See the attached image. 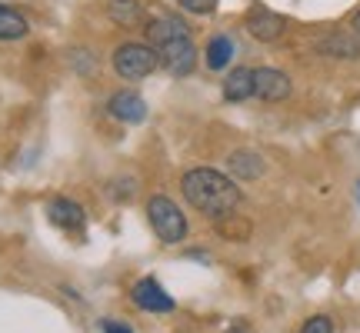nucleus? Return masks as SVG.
<instances>
[{
    "label": "nucleus",
    "mask_w": 360,
    "mask_h": 333,
    "mask_svg": "<svg viewBox=\"0 0 360 333\" xmlns=\"http://www.w3.org/2000/svg\"><path fill=\"white\" fill-rule=\"evenodd\" d=\"M180 190H184V197H187V204L193 210H200L210 220L231 217L240 207V187L227 174L214 170V166H193V170H187L184 180H180Z\"/></svg>",
    "instance_id": "nucleus-1"
},
{
    "label": "nucleus",
    "mask_w": 360,
    "mask_h": 333,
    "mask_svg": "<svg viewBox=\"0 0 360 333\" xmlns=\"http://www.w3.org/2000/svg\"><path fill=\"white\" fill-rule=\"evenodd\" d=\"M147 220H150L154 233L160 237V244H180L187 237V217H184V210L170 197H164V193H154L147 200Z\"/></svg>",
    "instance_id": "nucleus-2"
},
{
    "label": "nucleus",
    "mask_w": 360,
    "mask_h": 333,
    "mask_svg": "<svg viewBox=\"0 0 360 333\" xmlns=\"http://www.w3.org/2000/svg\"><path fill=\"white\" fill-rule=\"evenodd\" d=\"M110 64H114V74L124 80H143L150 77L157 67V51L150 44H137V40H127V44H120L110 57Z\"/></svg>",
    "instance_id": "nucleus-3"
},
{
    "label": "nucleus",
    "mask_w": 360,
    "mask_h": 333,
    "mask_svg": "<svg viewBox=\"0 0 360 333\" xmlns=\"http://www.w3.org/2000/svg\"><path fill=\"white\" fill-rule=\"evenodd\" d=\"M154 51H157V64L164 67L167 74H174V77H187V74H193V67H197V44H193L191 34L164 40Z\"/></svg>",
    "instance_id": "nucleus-4"
},
{
    "label": "nucleus",
    "mask_w": 360,
    "mask_h": 333,
    "mask_svg": "<svg viewBox=\"0 0 360 333\" xmlns=\"http://www.w3.org/2000/svg\"><path fill=\"white\" fill-rule=\"evenodd\" d=\"M254 97L264 103H281L290 97V77L277 67H260L254 70Z\"/></svg>",
    "instance_id": "nucleus-5"
},
{
    "label": "nucleus",
    "mask_w": 360,
    "mask_h": 333,
    "mask_svg": "<svg viewBox=\"0 0 360 333\" xmlns=\"http://www.w3.org/2000/svg\"><path fill=\"white\" fill-rule=\"evenodd\" d=\"M130 296H134V303L141 310H147V313H170V310H174V296H170L154 277H143V280L134 283Z\"/></svg>",
    "instance_id": "nucleus-6"
},
{
    "label": "nucleus",
    "mask_w": 360,
    "mask_h": 333,
    "mask_svg": "<svg viewBox=\"0 0 360 333\" xmlns=\"http://www.w3.org/2000/svg\"><path fill=\"white\" fill-rule=\"evenodd\" d=\"M244 27L247 34L254 40H260V44H270V40H277L287 30V20H283L281 13L267 11V7H254V11L244 17Z\"/></svg>",
    "instance_id": "nucleus-7"
},
{
    "label": "nucleus",
    "mask_w": 360,
    "mask_h": 333,
    "mask_svg": "<svg viewBox=\"0 0 360 333\" xmlns=\"http://www.w3.org/2000/svg\"><path fill=\"white\" fill-rule=\"evenodd\" d=\"M47 220H51L53 227H60V230L84 233L87 214H84V207H80L77 200H70V197H53L51 204H47Z\"/></svg>",
    "instance_id": "nucleus-8"
},
{
    "label": "nucleus",
    "mask_w": 360,
    "mask_h": 333,
    "mask_svg": "<svg viewBox=\"0 0 360 333\" xmlns=\"http://www.w3.org/2000/svg\"><path fill=\"white\" fill-rule=\"evenodd\" d=\"M107 114L114 117V120H120V124H141L143 117H147V103L134 90H117V93H110V100H107Z\"/></svg>",
    "instance_id": "nucleus-9"
},
{
    "label": "nucleus",
    "mask_w": 360,
    "mask_h": 333,
    "mask_svg": "<svg viewBox=\"0 0 360 333\" xmlns=\"http://www.w3.org/2000/svg\"><path fill=\"white\" fill-rule=\"evenodd\" d=\"M254 97V70L250 67H233L224 77V100L227 103H244Z\"/></svg>",
    "instance_id": "nucleus-10"
},
{
    "label": "nucleus",
    "mask_w": 360,
    "mask_h": 333,
    "mask_svg": "<svg viewBox=\"0 0 360 333\" xmlns=\"http://www.w3.org/2000/svg\"><path fill=\"white\" fill-rule=\"evenodd\" d=\"M143 34H147V44H150V47H160L164 40L191 34V27L184 24V20H177V17H154V20L143 24Z\"/></svg>",
    "instance_id": "nucleus-11"
},
{
    "label": "nucleus",
    "mask_w": 360,
    "mask_h": 333,
    "mask_svg": "<svg viewBox=\"0 0 360 333\" xmlns=\"http://www.w3.org/2000/svg\"><path fill=\"white\" fill-rule=\"evenodd\" d=\"M317 53H323V57H340V60H357L360 37H350V34H327L323 40H317Z\"/></svg>",
    "instance_id": "nucleus-12"
},
{
    "label": "nucleus",
    "mask_w": 360,
    "mask_h": 333,
    "mask_svg": "<svg viewBox=\"0 0 360 333\" xmlns=\"http://www.w3.org/2000/svg\"><path fill=\"white\" fill-rule=\"evenodd\" d=\"M227 166H231V174L237 180H257L267 166H264V160H260V154H254V150H233L231 157H227Z\"/></svg>",
    "instance_id": "nucleus-13"
},
{
    "label": "nucleus",
    "mask_w": 360,
    "mask_h": 333,
    "mask_svg": "<svg viewBox=\"0 0 360 333\" xmlns=\"http://www.w3.org/2000/svg\"><path fill=\"white\" fill-rule=\"evenodd\" d=\"M233 53H237V47H233V40L227 37V34H217V37L207 40V67L210 70H224V67L233 60Z\"/></svg>",
    "instance_id": "nucleus-14"
},
{
    "label": "nucleus",
    "mask_w": 360,
    "mask_h": 333,
    "mask_svg": "<svg viewBox=\"0 0 360 333\" xmlns=\"http://www.w3.org/2000/svg\"><path fill=\"white\" fill-rule=\"evenodd\" d=\"M107 13H110V20H114L117 27H141L143 24L141 0H110Z\"/></svg>",
    "instance_id": "nucleus-15"
},
{
    "label": "nucleus",
    "mask_w": 360,
    "mask_h": 333,
    "mask_svg": "<svg viewBox=\"0 0 360 333\" xmlns=\"http://www.w3.org/2000/svg\"><path fill=\"white\" fill-rule=\"evenodd\" d=\"M27 30H30V24H27L24 13L0 4V40H20L27 37Z\"/></svg>",
    "instance_id": "nucleus-16"
},
{
    "label": "nucleus",
    "mask_w": 360,
    "mask_h": 333,
    "mask_svg": "<svg viewBox=\"0 0 360 333\" xmlns=\"http://www.w3.org/2000/svg\"><path fill=\"white\" fill-rule=\"evenodd\" d=\"M217 230L227 237V240H247L250 237V223L247 220H240L237 214H231V217H220L217 220Z\"/></svg>",
    "instance_id": "nucleus-17"
},
{
    "label": "nucleus",
    "mask_w": 360,
    "mask_h": 333,
    "mask_svg": "<svg viewBox=\"0 0 360 333\" xmlns=\"http://www.w3.org/2000/svg\"><path fill=\"white\" fill-rule=\"evenodd\" d=\"M180 7L187 13H197V17H204V13H214L217 11V4L220 0H177Z\"/></svg>",
    "instance_id": "nucleus-18"
},
{
    "label": "nucleus",
    "mask_w": 360,
    "mask_h": 333,
    "mask_svg": "<svg viewBox=\"0 0 360 333\" xmlns=\"http://www.w3.org/2000/svg\"><path fill=\"white\" fill-rule=\"evenodd\" d=\"M300 333H334V323H330V317H310L300 327Z\"/></svg>",
    "instance_id": "nucleus-19"
},
{
    "label": "nucleus",
    "mask_w": 360,
    "mask_h": 333,
    "mask_svg": "<svg viewBox=\"0 0 360 333\" xmlns=\"http://www.w3.org/2000/svg\"><path fill=\"white\" fill-rule=\"evenodd\" d=\"M101 330H103V333H134L127 323H117V320H103Z\"/></svg>",
    "instance_id": "nucleus-20"
},
{
    "label": "nucleus",
    "mask_w": 360,
    "mask_h": 333,
    "mask_svg": "<svg viewBox=\"0 0 360 333\" xmlns=\"http://www.w3.org/2000/svg\"><path fill=\"white\" fill-rule=\"evenodd\" d=\"M350 24H354V34H357V37H360V11L354 13V20H350Z\"/></svg>",
    "instance_id": "nucleus-21"
},
{
    "label": "nucleus",
    "mask_w": 360,
    "mask_h": 333,
    "mask_svg": "<svg viewBox=\"0 0 360 333\" xmlns=\"http://www.w3.org/2000/svg\"><path fill=\"white\" fill-rule=\"evenodd\" d=\"M357 200H360V183H357Z\"/></svg>",
    "instance_id": "nucleus-22"
}]
</instances>
